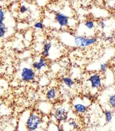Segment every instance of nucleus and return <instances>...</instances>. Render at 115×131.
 Instances as JSON below:
<instances>
[{
	"label": "nucleus",
	"mask_w": 115,
	"mask_h": 131,
	"mask_svg": "<svg viewBox=\"0 0 115 131\" xmlns=\"http://www.w3.org/2000/svg\"><path fill=\"white\" fill-rule=\"evenodd\" d=\"M43 115L38 111H24L20 117L18 130L36 131L42 130L43 124L47 122L43 121Z\"/></svg>",
	"instance_id": "f257e3e1"
},
{
	"label": "nucleus",
	"mask_w": 115,
	"mask_h": 131,
	"mask_svg": "<svg viewBox=\"0 0 115 131\" xmlns=\"http://www.w3.org/2000/svg\"><path fill=\"white\" fill-rule=\"evenodd\" d=\"M69 106L65 103L57 104L53 106L50 113V122L63 124L69 119Z\"/></svg>",
	"instance_id": "f03ea898"
},
{
	"label": "nucleus",
	"mask_w": 115,
	"mask_h": 131,
	"mask_svg": "<svg viewBox=\"0 0 115 131\" xmlns=\"http://www.w3.org/2000/svg\"><path fill=\"white\" fill-rule=\"evenodd\" d=\"M19 78L25 83H31L38 78V72L34 70L31 64L24 61L19 68Z\"/></svg>",
	"instance_id": "7ed1b4c3"
},
{
	"label": "nucleus",
	"mask_w": 115,
	"mask_h": 131,
	"mask_svg": "<svg viewBox=\"0 0 115 131\" xmlns=\"http://www.w3.org/2000/svg\"><path fill=\"white\" fill-rule=\"evenodd\" d=\"M73 41L74 46L85 48L94 45L97 42V38L95 37L84 35H75L73 37Z\"/></svg>",
	"instance_id": "20e7f679"
},
{
	"label": "nucleus",
	"mask_w": 115,
	"mask_h": 131,
	"mask_svg": "<svg viewBox=\"0 0 115 131\" xmlns=\"http://www.w3.org/2000/svg\"><path fill=\"white\" fill-rule=\"evenodd\" d=\"M32 67L38 74H44L49 68V60L42 55L36 56L31 62Z\"/></svg>",
	"instance_id": "39448f33"
},
{
	"label": "nucleus",
	"mask_w": 115,
	"mask_h": 131,
	"mask_svg": "<svg viewBox=\"0 0 115 131\" xmlns=\"http://www.w3.org/2000/svg\"><path fill=\"white\" fill-rule=\"evenodd\" d=\"M87 84L92 91H94L95 93L99 91L103 86V77L101 74L99 72L92 73L87 78Z\"/></svg>",
	"instance_id": "423d86ee"
},
{
	"label": "nucleus",
	"mask_w": 115,
	"mask_h": 131,
	"mask_svg": "<svg viewBox=\"0 0 115 131\" xmlns=\"http://www.w3.org/2000/svg\"><path fill=\"white\" fill-rule=\"evenodd\" d=\"M87 104L85 101H83L81 98L76 97L74 99L72 103V108L73 111L78 115H84L87 111Z\"/></svg>",
	"instance_id": "0eeeda50"
},
{
	"label": "nucleus",
	"mask_w": 115,
	"mask_h": 131,
	"mask_svg": "<svg viewBox=\"0 0 115 131\" xmlns=\"http://www.w3.org/2000/svg\"><path fill=\"white\" fill-rule=\"evenodd\" d=\"M54 20L61 29H65L70 25V17L63 12H57L55 14Z\"/></svg>",
	"instance_id": "6e6552de"
},
{
	"label": "nucleus",
	"mask_w": 115,
	"mask_h": 131,
	"mask_svg": "<svg viewBox=\"0 0 115 131\" xmlns=\"http://www.w3.org/2000/svg\"><path fill=\"white\" fill-rule=\"evenodd\" d=\"M45 95L46 100L54 104L57 102L58 98L59 97L58 90L55 86H51L46 90Z\"/></svg>",
	"instance_id": "1a4fd4ad"
},
{
	"label": "nucleus",
	"mask_w": 115,
	"mask_h": 131,
	"mask_svg": "<svg viewBox=\"0 0 115 131\" xmlns=\"http://www.w3.org/2000/svg\"><path fill=\"white\" fill-rule=\"evenodd\" d=\"M54 104L47 100L42 101L38 104V110L42 115H49L53 109Z\"/></svg>",
	"instance_id": "9d476101"
},
{
	"label": "nucleus",
	"mask_w": 115,
	"mask_h": 131,
	"mask_svg": "<svg viewBox=\"0 0 115 131\" xmlns=\"http://www.w3.org/2000/svg\"><path fill=\"white\" fill-rule=\"evenodd\" d=\"M54 46L53 41L51 39H46L44 41L42 46V51L40 54L42 56L45 57L46 58L49 59L50 56V53L51 52L52 48Z\"/></svg>",
	"instance_id": "9b49d317"
},
{
	"label": "nucleus",
	"mask_w": 115,
	"mask_h": 131,
	"mask_svg": "<svg viewBox=\"0 0 115 131\" xmlns=\"http://www.w3.org/2000/svg\"><path fill=\"white\" fill-rule=\"evenodd\" d=\"M62 125L63 127L64 130H65V129L69 127V130H78L81 127L78 122L75 119H69L67 122L63 123Z\"/></svg>",
	"instance_id": "f8f14e48"
},
{
	"label": "nucleus",
	"mask_w": 115,
	"mask_h": 131,
	"mask_svg": "<svg viewBox=\"0 0 115 131\" xmlns=\"http://www.w3.org/2000/svg\"><path fill=\"white\" fill-rule=\"evenodd\" d=\"M61 84L67 89H72L75 84L74 80L70 76H63L61 77Z\"/></svg>",
	"instance_id": "ddd939ff"
},
{
	"label": "nucleus",
	"mask_w": 115,
	"mask_h": 131,
	"mask_svg": "<svg viewBox=\"0 0 115 131\" xmlns=\"http://www.w3.org/2000/svg\"><path fill=\"white\" fill-rule=\"evenodd\" d=\"M10 28L6 22L0 23V39H5L9 33Z\"/></svg>",
	"instance_id": "4468645a"
},
{
	"label": "nucleus",
	"mask_w": 115,
	"mask_h": 131,
	"mask_svg": "<svg viewBox=\"0 0 115 131\" xmlns=\"http://www.w3.org/2000/svg\"><path fill=\"white\" fill-rule=\"evenodd\" d=\"M107 102H108V104L110 108L113 112H115V92L111 93L108 95Z\"/></svg>",
	"instance_id": "2eb2a0df"
},
{
	"label": "nucleus",
	"mask_w": 115,
	"mask_h": 131,
	"mask_svg": "<svg viewBox=\"0 0 115 131\" xmlns=\"http://www.w3.org/2000/svg\"><path fill=\"white\" fill-rule=\"evenodd\" d=\"M113 112L110 108L108 109L106 108L105 111H104V117H105V122L108 123V124H110L112 122L113 119Z\"/></svg>",
	"instance_id": "dca6fc26"
},
{
	"label": "nucleus",
	"mask_w": 115,
	"mask_h": 131,
	"mask_svg": "<svg viewBox=\"0 0 115 131\" xmlns=\"http://www.w3.org/2000/svg\"><path fill=\"white\" fill-rule=\"evenodd\" d=\"M83 26L87 30H94L96 24L94 21H93L92 19H87L84 21Z\"/></svg>",
	"instance_id": "f3484780"
},
{
	"label": "nucleus",
	"mask_w": 115,
	"mask_h": 131,
	"mask_svg": "<svg viewBox=\"0 0 115 131\" xmlns=\"http://www.w3.org/2000/svg\"><path fill=\"white\" fill-rule=\"evenodd\" d=\"M33 28L37 31H42L43 30L45 29V24L42 21H36L33 23Z\"/></svg>",
	"instance_id": "a211bd4d"
},
{
	"label": "nucleus",
	"mask_w": 115,
	"mask_h": 131,
	"mask_svg": "<svg viewBox=\"0 0 115 131\" xmlns=\"http://www.w3.org/2000/svg\"><path fill=\"white\" fill-rule=\"evenodd\" d=\"M29 7L26 4L21 5L20 8H19V13L21 15H26V14L29 13Z\"/></svg>",
	"instance_id": "6ab92c4d"
},
{
	"label": "nucleus",
	"mask_w": 115,
	"mask_h": 131,
	"mask_svg": "<svg viewBox=\"0 0 115 131\" xmlns=\"http://www.w3.org/2000/svg\"><path fill=\"white\" fill-rule=\"evenodd\" d=\"M7 18V12L6 10L3 8H0V23L5 22V21Z\"/></svg>",
	"instance_id": "aec40b11"
},
{
	"label": "nucleus",
	"mask_w": 115,
	"mask_h": 131,
	"mask_svg": "<svg viewBox=\"0 0 115 131\" xmlns=\"http://www.w3.org/2000/svg\"><path fill=\"white\" fill-rule=\"evenodd\" d=\"M108 68V63H106V62L102 63L99 66L100 72H101V73H105V72H107Z\"/></svg>",
	"instance_id": "412c9836"
},
{
	"label": "nucleus",
	"mask_w": 115,
	"mask_h": 131,
	"mask_svg": "<svg viewBox=\"0 0 115 131\" xmlns=\"http://www.w3.org/2000/svg\"><path fill=\"white\" fill-rule=\"evenodd\" d=\"M98 26H99V27L101 29H105L106 28V26H107L105 22L103 20H100L98 22Z\"/></svg>",
	"instance_id": "4be33fe9"
},
{
	"label": "nucleus",
	"mask_w": 115,
	"mask_h": 131,
	"mask_svg": "<svg viewBox=\"0 0 115 131\" xmlns=\"http://www.w3.org/2000/svg\"><path fill=\"white\" fill-rule=\"evenodd\" d=\"M114 37L113 36H109L108 37V38H107V40L108 41H111V42H112V41H114Z\"/></svg>",
	"instance_id": "5701e85b"
}]
</instances>
